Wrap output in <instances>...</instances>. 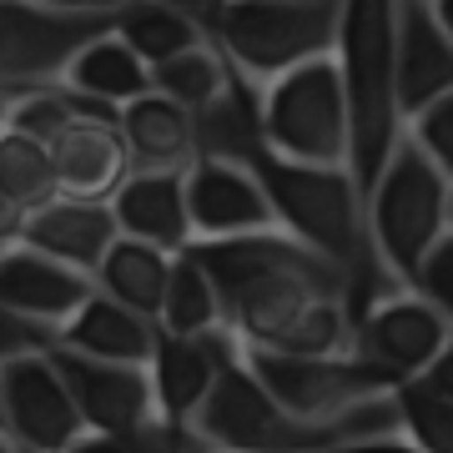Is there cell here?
<instances>
[{
  "label": "cell",
  "mask_w": 453,
  "mask_h": 453,
  "mask_svg": "<svg viewBox=\"0 0 453 453\" xmlns=\"http://www.w3.org/2000/svg\"><path fill=\"white\" fill-rule=\"evenodd\" d=\"M413 288H418L434 308L449 312V323H453V226L434 242V252L423 257L418 277H413Z\"/></svg>",
  "instance_id": "obj_31"
},
{
  "label": "cell",
  "mask_w": 453,
  "mask_h": 453,
  "mask_svg": "<svg viewBox=\"0 0 453 453\" xmlns=\"http://www.w3.org/2000/svg\"><path fill=\"white\" fill-rule=\"evenodd\" d=\"M172 267H177V252L121 232L111 242V252H106V262L96 267V282L111 292V297H121V303H131L136 312H146V318L162 323L166 292H172Z\"/></svg>",
  "instance_id": "obj_22"
},
{
  "label": "cell",
  "mask_w": 453,
  "mask_h": 453,
  "mask_svg": "<svg viewBox=\"0 0 453 453\" xmlns=\"http://www.w3.org/2000/svg\"><path fill=\"white\" fill-rule=\"evenodd\" d=\"M418 383H428V388H438V393H449V398H453V338H449V348H443V353L418 372Z\"/></svg>",
  "instance_id": "obj_32"
},
{
  "label": "cell",
  "mask_w": 453,
  "mask_h": 453,
  "mask_svg": "<svg viewBox=\"0 0 453 453\" xmlns=\"http://www.w3.org/2000/svg\"><path fill=\"white\" fill-rule=\"evenodd\" d=\"M247 363L257 368V378L273 388V398L288 408L292 418L308 423H338L342 413L372 393L403 388V378L388 372L383 363H372L363 353H282V348H247Z\"/></svg>",
  "instance_id": "obj_8"
},
{
  "label": "cell",
  "mask_w": 453,
  "mask_h": 453,
  "mask_svg": "<svg viewBox=\"0 0 453 453\" xmlns=\"http://www.w3.org/2000/svg\"><path fill=\"white\" fill-rule=\"evenodd\" d=\"M403 131H408V136H413V142H418L423 151H428V157H434V162L453 177V91H443V96L428 101L423 111H413Z\"/></svg>",
  "instance_id": "obj_29"
},
{
  "label": "cell",
  "mask_w": 453,
  "mask_h": 453,
  "mask_svg": "<svg viewBox=\"0 0 453 453\" xmlns=\"http://www.w3.org/2000/svg\"><path fill=\"white\" fill-rule=\"evenodd\" d=\"M398 403H403V423L413 449L423 453H453V398L449 393L428 388L418 378H408L398 388Z\"/></svg>",
  "instance_id": "obj_27"
},
{
  "label": "cell",
  "mask_w": 453,
  "mask_h": 453,
  "mask_svg": "<svg viewBox=\"0 0 453 453\" xmlns=\"http://www.w3.org/2000/svg\"><path fill=\"white\" fill-rule=\"evenodd\" d=\"M338 61L353 96V172L368 196L408 127L398 106V0H342Z\"/></svg>",
  "instance_id": "obj_2"
},
{
  "label": "cell",
  "mask_w": 453,
  "mask_h": 453,
  "mask_svg": "<svg viewBox=\"0 0 453 453\" xmlns=\"http://www.w3.org/2000/svg\"><path fill=\"white\" fill-rule=\"evenodd\" d=\"M116 31L127 35L151 65L172 61V56L202 46V41H211L207 20L192 16L187 5H172V0H131L127 11H121V26H116Z\"/></svg>",
  "instance_id": "obj_24"
},
{
  "label": "cell",
  "mask_w": 453,
  "mask_h": 453,
  "mask_svg": "<svg viewBox=\"0 0 453 453\" xmlns=\"http://www.w3.org/2000/svg\"><path fill=\"white\" fill-rule=\"evenodd\" d=\"M116 222L127 237H142V242H157L166 252H187L196 242L192 226V207H187V166H172V172H151V166H136L121 192L111 196Z\"/></svg>",
  "instance_id": "obj_17"
},
{
  "label": "cell",
  "mask_w": 453,
  "mask_h": 453,
  "mask_svg": "<svg viewBox=\"0 0 453 453\" xmlns=\"http://www.w3.org/2000/svg\"><path fill=\"white\" fill-rule=\"evenodd\" d=\"M187 207H192L196 242L207 237H237V232H262L282 226L257 166L237 157H196L187 166Z\"/></svg>",
  "instance_id": "obj_13"
},
{
  "label": "cell",
  "mask_w": 453,
  "mask_h": 453,
  "mask_svg": "<svg viewBox=\"0 0 453 453\" xmlns=\"http://www.w3.org/2000/svg\"><path fill=\"white\" fill-rule=\"evenodd\" d=\"M46 5H65V11H127L131 0H46Z\"/></svg>",
  "instance_id": "obj_33"
},
{
  "label": "cell",
  "mask_w": 453,
  "mask_h": 453,
  "mask_svg": "<svg viewBox=\"0 0 453 453\" xmlns=\"http://www.w3.org/2000/svg\"><path fill=\"white\" fill-rule=\"evenodd\" d=\"M202 449H247V453H273V449H342L338 423H308L292 418L288 408L273 398V388L257 378L247 363L242 338L237 353L222 363L217 383H211L207 403L192 418Z\"/></svg>",
  "instance_id": "obj_6"
},
{
  "label": "cell",
  "mask_w": 453,
  "mask_h": 453,
  "mask_svg": "<svg viewBox=\"0 0 453 453\" xmlns=\"http://www.w3.org/2000/svg\"><path fill=\"white\" fill-rule=\"evenodd\" d=\"M0 438L20 453H65L91 443V423L56 363V348L0 357Z\"/></svg>",
  "instance_id": "obj_10"
},
{
  "label": "cell",
  "mask_w": 453,
  "mask_h": 453,
  "mask_svg": "<svg viewBox=\"0 0 453 453\" xmlns=\"http://www.w3.org/2000/svg\"><path fill=\"white\" fill-rule=\"evenodd\" d=\"M121 136L131 146V162L151 166V172H172V166H192L202 157L196 146V111L172 101L166 91H146L127 101L121 111ZM131 166V172H136Z\"/></svg>",
  "instance_id": "obj_19"
},
{
  "label": "cell",
  "mask_w": 453,
  "mask_h": 453,
  "mask_svg": "<svg viewBox=\"0 0 453 453\" xmlns=\"http://www.w3.org/2000/svg\"><path fill=\"white\" fill-rule=\"evenodd\" d=\"M65 86L91 91V96H106V101H116V106H127V101L157 91V86H151V61H146L121 31L101 35L96 46H86L81 56H76V65L65 71Z\"/></svg>",
  "instance_id": "obj_23"
},
{
  "label": "cell",
  "mask_w": 453,
  "mask_h": 453,
  "mask_svg": "<svg viewBox=\"0 0 453 453\" xmlns=\"http://www.w3.org/2000/svg\"><path fill=\"white\" fill-rule=\"evenodd\" d=\"M56 151V181L61 196H81V202H111L121 181L131 177V146L116 121H71V127L50 142Z\"/></svg>",
  "instance_id": "obj_18"
},
{
  "label": "cell",
  "mask_w": 453,
  "mask_h": 453,
  "mask_svg": "<svg viewBox=\"0 0 453 453\" xmlns=\"http://www.w3.org/2000/svg\"><path fill=\"white\" fill-rule=\"evenodd\" d=\"M157 342H162V323L136 312L121 297H111L106 288H96V297L61 333V348H76V353L91 357H116V363H151Z\"/></svg>",
  "instance_id": "obj_20"
},
{
  "label": "cell",
  "mask_w": 453,
  "mask_h": 453,
  "mask_svg": "<svg viewBox=\"0 0 453 453\" xmlns=\"http://www.w3.org/2000/svg\"><path fill=\"white\" fill-rule=\"evenodd\" d=\"M96 288H101L96 273H86L76 262L50 257L31 242H5V257H0V303H5V312L71 323L96 297Z\"/></svg>",
  "instance_id": "obj_14"
},
{
  "label": "cell",
  "mask_w": 453,
  "mask_h": 453,
  "mask_svg": "<svg viewBox=\"0 0 453 453\" xmlns=\"http://www.w3.org/2000/svg\"><path fill=\"white\" fill-rule=\"evenodd\" d=\"M211 35L252 81L267 86L292 65L338 50L342 0H226Z\"/></svg>",
  "instance_id": "obj_5"
},
{
  "label": "cell",
  "mask_w": 453,
  "mask_h": 453,
  "mask_svg": "<svg viewBox=\"0 0 453 453\" xmlns=\"http://www.w3.org/2000/svg\"><path fill=\"white\" fill-rule=\"evenodd\" d=\"M151 86L166 91L172 101H181V106L202 111V106H211V101L232 86V56H226V50L217 46V35H211V41H202V46L151 65Z\"/></svg>",
  "instance_id": "obj_26"
},
{
  "label": "cell",
  "mask_w": 453,
  "mask_h": 453,
  "mask_svg": "<svg viewBox=\"0 0 453 453\" xmlns=\"http://www.w3.org/2000/svg\"><path fill=\"white\" fill-rule=\"evenodd\" d=\"M438 5V16H443V26H449V35H453V0H434Z\"/></svg>",
  "instance_id": "obj_35"
},
{
  "label": "cell",
  "mask_w": 453,
  "mask_h": 453,
  "mask_svg": "<svg viewBox=\"0 0 453 453\" xmlns=\"http://www.w3.org/2000/svg\"><path fill=\"white\" fill-rule=\"evenodd\" d=\"M166 333H222L226 327V303L222 288L196 247L177 252V267H172V292H166V312H162Z\"/></svg>",
  "instance_id": "obj_25"
},
{
  "label": "cell",
  "mask_w": 453,
  "mask_h": 453,
  "mask_svg": "<svg viewBox=\"0 0 453 453\" xmlns=\"http://www.w3.org/2000/svg\"><path fill=\"white\" fill-rule=\"evenodd\" d=\"M61 196V181H56V151L50 142L31 136V131L5 127L0 131V232L11 237L35 207H46Z\"/></svg>",
  "instance_id": "obj_21"
},
{
  "label": "cell",
  "mask_w": 453,
  "mask_h": 453,
  "mask_svg": "<svg viewBox=\"0 0 453 453\" xmlns=\"http://www.w3.org/2000/svg\"><path fill=\"white\" fill-rule=\"evenodd\" d=\"M237 353V333L222 327V333H166L157 342V357H151V378H157V408H162V423L177 434V449H202L192 418L196 408L207 403L211 383L222 363Z\"/></svg>",
  "instance_id": "obj_12"
},
{
  "label": "cell",
  "mask_w": 453,
  "mask_h": 453,
  "mask_svg": "<svg viewBox=\"0 0 453 453\" xmlns=\"http://www.w3.org/2000/svg\"><path fill=\"white\" fill-rule=\"evenodd\" d=\"M172 5H187L192 16H202V20L211 26V20L222 16V5H226V0H172Z\"/></svg>",
  "instance_id": "obj_34"
},
{
  "label": "cell",
  "mask_w": 453,
  "mask_h": 453,
  "mask_svg": "<svg viewBox=\"0 0 453 453\" xmlns=\"http://www.w3.org/2000/svg\"><path fill=\"white\" fill-rule=\"evenodd\" d=\"M65 323H46V318H31V312H5V333H0V357L16 353H50L61 348Z\"/></svg>",
  "instance_id": "obj_30"
},
{
  "label": "cell",
  "mask_w": 453,
  "mask_h": 453,
  "mask_svg": "<svg viewBox=\"0 0 453 453\" xmlns=\"http://www.w3.org/2000/svg\"><path fill=\"white\" fill-rule=\"evenodd\" d=\"M65 383L76 393L91 443H121V449H166V423L157 408V378L151 363H116L91 357L76 348H56Z\"/></svg>",
  "instance_id": "obj_9"
},
{
  "label": "cell",
  "mask_w": 453,
  "mask_h": 453,
  "mask_svg": "<svg viewBox=\"0 0 453 453\" xmlns=\"http://www.w3.org/2000/svg\"><path fill=\"white\" fill-rule=\"evenodd\" d=\"M196 257L211 267L226 303V327L247 348H277L288 327L323 297H348L353 277L338 262L292 237L288 226H262L237 237L192 242Z\"/></svg>",
  "instance_id": "obj_1"
},
{
  "label": "cell",
  "mask_w": 453,
  "mask_h": 453,
  "mask_svg": "<svg viewBox=\"0 0 453 453\" xmlns=\"http://www.w3.org/2000/svg\"><path fill=\"white\" fill-rule=\"evenodd\" d=\"M121 26V11H65L46 0H0V86L5 96L65 81L86 46Z\"/></svg>",
  "instance_id": "obj_7"
},
{
  "label": "cell",
  "mask_w": 453,
  "mask_h": 453,
  "mask_svg": "<svg viewBox=\"0 0 453 453\" xmlns=\"http://www.w3.org/2000/svg\"><path fill=\"white\" fill-rule=\"evenodd\" d=\"M71 121H81L76 101H71V86H35V91H20V96H5V127L31 131L41 142H56Z\"/></svg>",
  "instance_id": "obj_28"
},
{
  "label": "cell",
  "mask_w": 453,
  "mask_h": 453,
  "mask_svg": "<svg viewBox=\"0 0 453 453\" xmlns=\"http://www.w3.org/2000/svg\"><path fill=\"white\" fill-rule=\"evenodd\" d=\"M449 202H453V177L403 131L388 166L378 172V181L368 192V222H372V242H378L383 262L393 267V277H403L408 288H413L423 257L434 252V242L453 226Z\"/></svg>",
  "instance_id": "obj_4"
},
{
  "label": "cell",
  "mask_w": 453,
  "mask_h": 453,
  "mask_svg": "<svg viewBox=\"0 0 453 453\" xmlns=\"http://www.w3.org/2000/svg\"><path fill=\"white\" fill-rule=\"evenodd\" d=\"M453 91V35L434 0H398V106L403 121Z\"/></svg>",
  "instance_id": "obj_16"
},
{
  "label": "cell",
  "mask_w": 453,
  "mask_h": 453,
  "mask_svg": "<svg viewBox=\"0 0 453 453\" xmlns=\"http://www.w3.org/2000/svg\"><path fill=\"white\" fill-rule=\"evenodd\" d=\"M453 338V323L449 312L434 308L418 288H393L383 292L378 303L353 318V353L372 357V363H383L388 372L398 378H418L428 363H434Z\"/></svg>",
  "instance_id": "obj_11"
},
{
  "label": "cell",
  "mask_w": 453,
  "mask_h": 453,
  "mask_svg": "<svg viewBox=\"0 0 453 453\" xmlns=\"http://www.w3.org/2000/svg\"><path fill=\"white\" fill-rule=\"evenodd\" d=\"M116 237H121V222H116L111 202L56 196L46 207H35L5 242H31L41 252H50V257H65V262H76V267H86V273H96Z\"/></svg>",
  "instance_id": "obj_15"
},
{
  "label": "cell",
  "mask_w": 453,
  "mask_h": 453,
  "mask_svg": "<svg viewBox=\"0 0 453 453\" xmlns=\"http://www.w3.org/2000/svg\"><path fill=\"white\" fill-rule=\"evenodd\" d=\"M449 217H453V202H449Z\"/></svg>",
  "instance_id": "obj_36"
},
{
  "label": "cell",
  "mask_w": 453,
  "mask_h": 453,
  "mask_svg": "<svg viewBox=\"0 0 453 453\" xmlns=\"http://www.w3.org/2000/svg\"><path fill=\"white\" fill-rule=\"evenodd\" d=\"M262 142L292 162L353 166V96L338 50L262 86Z\"/></svg>",
  "instance_id": "obj_3"
}]
</instances>
